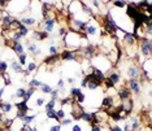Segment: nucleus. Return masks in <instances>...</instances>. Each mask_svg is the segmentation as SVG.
I'll use <instances>...</instances> for the list:
<instances>
[{"instance_id": "nucleus-13", "label": "nucleus", "mask_w": 152, "mask_h": 131, "mask_svg": "<svg viewBox=\"0 0 152 131\" xmlns=\"http://www.w3.org/2000/svg\"><path fill=\"white\" fill-rule=\"evenodd\" d=\"M12 108H13V104L9 103V101H0V110H1L4 114L11 112Z\"/></svg>"}, {"instance_id": "nucleus-46", "label": "nucleus", "mask_w": 152, "mask_h": 131, "mask_svg": "<svg viewBox=\"0 0 152 131\" xmlns=\"http://www.w3.org/2000/svg\"><path fill=\"white\" fill-rule=\"evenodd\" d=\"M111 131H124V130L118 125H113V126H111Z\"/></svg>"}, {"instance_id": "nucleus-55", "label": "nucleus", "mask_w": 152, "mask_h": 131, "mask_svg": "<svg viewBox=\"0 0 152 131\" xmlns=\"http://www.w3.org/2000/svg\"><path fill=\"white\" fill-rule=\"evenodd\" d=\"M33 131H38V129L37 127H33Z\"/></svg>"}, {"instance_id": "nucleus-18", "label": "nucleus", "mask_w": 152, "mask_h": 131, "mask_svg": "<svg viewBox=\"0 0 152 131\" xmlns=\"http://www.w3.org/2000/svg\"><path fill=\"white\" fill-rule=\"evenodd\" d=\"M11 68H12V70L14 71V73H17V74H22V73H24V70H25V69L22 68L21 65L17 63V61H14V60L11 63Z\"/></svg>"}, {"instance_id": "nucleus-58", "label": "nucleus", "mask_w": 152, "mask_h": 131, "mask_svg": "<svg viewBox=\"0 0 152 131\" xmlns=\"http://www.w3.org/2000/svg\"><path fill=\"white\" fill-rule=\"evenodd\" d=\"M5 131H13V130H12V129H7Z\"/></svg>"}, {"instance_id": "nucleus-2", "label": "nucleus", "mask_w": 152, "mask_h": 131, "mask_svg": "<svg viewBox=\"0 0 152 131\" xmlns=\"http://www.w3.org/2000/svg\"><path fill=\"white\" fill-rule=\"evenodd\" d=\"M60 60L62 61H77V53L74 50H64L60 53Z\"/></svg>"}, {"instance_id": "nucleus-45", "label": "nucleus", "mask_w": 152, "mask_h": 131, "mask_svg": "<svg viewBox=\"0 0 152 131\" xmlns=\"http://www.w3.org/2000/svg\"><path fill=\"white\" fill-rule=\"evenodd\" d=\"M61 125H54V126H49V131H61Z\"/></svg>"}, {"instance_id": "nucleus-48", "label": "nucleus", "mask_w": 152, "mask_h": 131, "mask_svg": "<svg viewBox=\"0 0 152 131\" xmlns=\"http://www.w3.org/2000/svg\"><path fill=\"white\" fill-rule=\"evenodd\" d=\"M91 131H101V126L100 125H92Z\"/></svg>"}, {"instance_id": "nucleus-20", "label": "nucleus", "mask_w": 152, "mask_h": 131, "mask_svg": "<svg viewBox=\"0 0 152 131\" xmlns=\"http://www.w3.org/2000/svg\"><path fill=\"white\" fill-rule=\"evenodd\" d=\"M46 116H47V118H48V119H56V121H57L59 123L61 122V121L57 118V116H56V110H55V109L47 110V112H46Z\"/></svg>"}, {"instance_id": "nucleus-26", "label": "nucleus", "mask_w": 152, "mask_h": 131, "mask_svg": "<svg viewBox=\"0 0 152 131\" xmlns=\"http://www.w3.org/2000/svg\"><path fill=\"white\" fill-rule=\"evenodd\" d=\"M81 92H82L81 88H78V87H72V88H70V92H69V94H70L69 96H70V97H77Z\"/></svg>"}, {"instance_id": "nucleus-40", "label": "nucleus", "mask_w": 152, "mask_h": 131, "mask_svg": "<svg viewBox=\"0 0 152 131\" xmlns=\"http://www.w3.org/2000/svg\"><path fill=\"white\" fill-rule=\"evenodd\" d=\"M48 38V34L44 32L43 30H39V37H38V40H46Z\"/></svg>"}, {"instance_id": "nucleus-1", "label": "nucleus", "mask_w": 152, "mask_h": 131, "mask_svg": "<svg viewBox=\"0 0 152 131\" xmlns=\"http://www.w3.org/2000/svg\"><path fill=\"white\" fill-rule=\"evenodd\" d=\"M152 51V43L151 38H144L140 40V55L143 57H150Z\"/></svg>"}, {"instance_id": "nucleus-52", "label": "nucleus", "mask_w": 152, "mask_h": 131, "mask_svg": "<svg viewBox=\"0 0 152 131\" xmlns=\"http://www.w3.org/2000/svg\"><path fill=\"white\" fill-rule=\"evenodd\" d=\"M41 53H42V50H41V48H37V51H35L34 53H33V56H34V57H37V56H39V55H41Z\"/></svg>"}, {"instance_id": "nucleus-15", "label": "nucleus", "mask_w": 152, "mask_h": 131, "mask_svg": "<svg viewBox=\"0 0 152 131\" xmlns=\"http://www.w3.org/2000/svg\"><path fill=\"white\" fill-rule=\"evenodd\" d=\"M92 118H94V113H90V112H82L79 113V119H83L85 122H88L91 123L92 122Z\"/></svg>"}, {"instance_id": "nucleus-32", "label": "nucleus", "mask_w": 152, "mask_h": 131, "mask_svg": "<svg viewBox=\"0 0 152 131\" xmlns=\"http://www.w3.org/2000/svg\"><path fill=\"white\" fill-rule=\"evenodd\" d=\"M48 52H49V56L59 55V47H56V45H51V47L48 48Z\"/></svg>"}, {"instance_id": "nucleus-43", "label": "nucleus", "mask_w": 152, "mask_h": 131, "mask_svg": "<svg viewBox=\"0 0 152 131\" xmlns=\"http://www.w3.org/2000/svg\"><path fill=\"white\" fill-rule=\"evenodd\" d=\"M87 83H88V77L85 74L83 78H82V81H81V87H87Z\"/></svg>"}, {"instance_id": "nucleus-39", "label": "nucleus", "mask_w": 152, "mask_h": 131, "mask_svg": "<svg viewBox=\"0 0 152 131\" xmlns=\"http://www.w3.org/2000/svg\"><path fill=\"white\" fill-rule=\"evenodd\" d=\"M85 99H86L85 94H83V92H81V94H79L77 97H75V101H77V104H79V105H81V104L85 101Z\"/></svg>"}, {"instance_id": "nucleus-27", "label": "nucleus", "mask_w": 152, "mask_h": 131, "mask_svg": "<svg viewBox=\"0 0 152 131\" xmlns=\"http://www.w3.org/2000/svg\"><path fill=\"white\" fill-rule=\"evenodd\" d=\"M112 5L116 6V8H125V6L127 5V3L126 1H124V0H116V1L112 3Z\"/></svg>"}, {"instance_id": "nucleus-12", "label": "nucleus", "mask_w": 152, "mask_h": 131, "mask_svg": "<svg viewBox=\"0 0 152 131\" xmlns=\"http://www.w3.org/2000/svg\"><path fill=\"white\" fill-rule=\"evenodd\" d=\"M35 118H37V114H30V116H29V114H26V116L24 117V118H22L21 121H22V129H25V127H28L29 125H30V123L33 122V121H34Z\"/></svg>"}, {"instance_id": "nucleus-59", "label": "nucleus", "mask_w": 152, "mask_h": 131, "mask_svg": "<svg viewBox=\"0 0 152 131\" xmlns=\"http://www.w3.org/2000/svg\"><path fill=\"white\" fill-rule=\"evenodd\" d=\"M1 75H3V74H1V73H0V78H1Z\"/></svg>"}, {"instance_id": "nucleus-36", "label": "nucleus", "mask_w": 152, "mask_h": 131, "mask_svg": "<svg viewBox=\"0 0 152 131\" xmlns=\"http://www.w3.org/2000/svg\"><path fill=\"white\" fill-rule=\"evenodd\" d=\"M49 95H51V100H54V101L60 99V96H59V90H52Z\"/></svg>"}, {"instance_id": "nucleus-37", "label": "nucleus", "mask_w": 152, "mask_h": 131, "mask_svg": "<svg viewBox=\"0 0 152 131\" xmlns=\"http://www.w3.org/2000/svg\"><path fill=\"white\" fill-rule=\"evenodd\" d=\"M72 97L70 96H68V97H64V99H60V104L61 105H68V104H70L72 105Z\"/></svg>"}, {"instance_id": "nucleus-34", "label": "nucleus", "mask_w": 152, "mask_h": 131, "mask_svg": "<svg viewBox=\"0 0 152 131\" xmlns=\"http://www.w3.org/2000/svg\"><path fill=\"white\" fill-rule=\"evenodd\" d=\"M56 116H57V118L59 119H64L65 118V116H67V114H65V110H64V108H61V109H59V110H56Z\"/></svg>"}, {"instance_id": "nucleus-11", "label": "nucleus", "mask_w": 152, "mask_h": 131, "mask_svg": "<svg viewBox=\"0 0 152 131\" xmlns=\"http://www.w3.org/2000/svg\"><path fill=\"white\" fill-rule=\"evenodd\" d=\"M114 105V97L113 96H105L103 101H101V107L105 108V109H111Z\"/></svg>"}, {"instance_id": "nucleus-22", "label": "nucleus", "mask_w": 152, "mask_h": 131, "mask_svg": "<svg viewBox=\"0 0 152 131\" xmlns=\"http://www.w3.org/2000/svg\"><path fill=\"white\" fill-rule=\"evenodd\" d=\"M101 86H103V84L99 83V82H95V81L88 79V83H87V88H88V90H96V88L101 87Z\"/></svg>"}, {"instance_id": "nucleus-42", "label": "nucleus", "mask_w": 152, "mask_h": 131, "mask_svg": "<svg viewBox=\"0 0 152 131\" xmlns=\"http://www.w3.org/2000/svg\"><path fill=\"white\" fill-rule=\"evenodd\" d=\"M103 84L105 86V88H114V86H113V83L108 79V78H105V79L103 81Z\"/></svg>"}, {"instance_id": "nucleus-29", "label": "nucleus", "mask_w": 152, "mask_h": 131, "mask_svg": "<svg viewBox=\"0 0 152 131\" xmlns=\"http://www.w3.org/2000/svg\"><path fill=\"white\" fill-rule=\"evenodd\" d=\"M17 57H18V61H17V63L21 65V66L26 65V58H28V55H26V53H22V55H20V56H17Z\"/></svg>"}, {"instance_id": "nucleus-16", "label": "nucleus", "mask_w": 152, "mask_h": 131, "mask_svg": "<svg viewBox=\"0 0 152 131\" xmlns=\"http://www.w3.org/2000/svg\"><path fill=\"white\" fill-rule=\"evenodd\" d=\"M96 31H98L96 26H95V25H91V24H88V26L86 27V30H85L83 34L86 35V37H94V35L96 34Z\"/></svg>"}, {"instance_id": "nucleus-10", "label": "nucleus", "mask_w": 152, "mask_h": 131, "mask_svg": "<svg viewBox=\"0 0 152 131\" xmlns=\"http://www.w3.org/2000/svg\"><path fill=\"white\" fill-rule=\"evenodd\" d=\"M12 50L13 52H14L17 56H20V55L25 53V50H24V44L21 43V42H13V45H12Z\"/></svg>"}, {"instance_id": "nucleus-56", "label": "nucleus", "mask_w": 152, "mask_h": 131, "mask_svg": "<svg viewBox=\"0 0 152 131\" xmlns=\"http://www.w3.org/2000/svg\"><path fill=\"white\" fill-rule=\"evenodd\" d=\"M1 35H3V30H0V38H1Z\"/></svg>"}, {"instance_id": "nucleus-57", "label": "nucleus", "mask_w": 152, "mask_h": 131, "mask_svg": "<svg viewBox=\"0 0 152 131\" xmlns=\"http://www.w3.org/2000/svg\"><path fill=\"white\" fill-rule=\"evenodd\" d=\"M0 131H5V130H4V129H3V127H1V126H0Z\"/></svg>"}, {"instance_id": "nucleus-21", "label": "nucleus", "mask_w": 152, "mask_h": 131, "mask_svg": "<svg viewBox=\"0 0 152 131\" xmlns=\"http://www.w3.org/2000/svg\"><path fill=\"white\" fill-rule=\"evenodd\" d=\"M18 32L25 38V37H28V35H29V32H30V29H29L28 26H25V25L21 24V25H20V27H18Z\"/></svg>"}, {"instance_id": "nucleus-8", "label": "nucleus", "mask_w": 152, "mask_h": 131, "mask_svg": "<svg viewBox=\"0 0 152 131\" xmlns=\"http://www.w3.org/2000/svg\"><path fill=\"white\" fill-rule=\"evenodd\" d=\"M127 77L130 79H137L139 77V69H138L137 65H130L127 68Z\"/></svg>"}, {"instance_id": "nucleus-44", "label": "nucleus", "mask_w": 152, "mask_h": 131, "mask_svg": "<svg viewBox=\"0 0 152 131\" xmlns=\"http://www.w3.org/2000/svg\"><path fill=\"white\" fill-rule=\"evenodd\" d=\"M64 87H65V82L60 78V79L57 81V90H64Z\"/></svg>"}, {"instance_id": "nucleus-14", "label": "nucleus", "mask_w": 152, "mask_h": 131, "mask_svg": "<svg viewBox=\"0 0 152 131\" xmlns=\"http://www.w3.org/2000/svg\"><path fill=\"white\" fill-rule=\"evenodd\" d=\"M57 61H60V53L59 55H55V56H48L44 58V61H43V64L46 65H54L56 64Z\"/></svg>"}, {"instance_id": "nucleus-7", "label": "nucleus", "mask_w": 152, "mask_h": 131, "mask_svg": "<svg viewBox=\"0 0 152 131\" xmlns=\"http://www.w3.org/2000/svg\"><path fill=\"white\" fill-rule=\"evenodd\" d=\"M108 79H109L112 83H113V86L116 87L121 82V73L117 70H112L109 73V75H108Z\"/></svg>"}, {"instance_id": "nucleus-41", "label": "nucleus", "mask_w": 152, "mask_h": 131, "mask_svg": "<svg viewBox=\"0 0 152 131\" xmlns=\"http://www.w3.org/2000/svg\"><path fill=\"white\" fill-rule=\"evenodd\" d=\"M72 122H73L72 118H64V119H61L60 125L61 126H69V125H72Z\"/></svg>"}, {"instance_id": "nucleus-23", "label": "nucleus", "mask_w": 152, "mask_h": 131, "mask_svg": "<svg viewBox=\"0 0 152 131\" xmlns=\"http://www.w3.org/2000/svg\"><path fill=\"white\" fill-rule=\"evenodd\" d=\"M35 91H37V88H34V87H29L28 90H26V94H25V99L24 100H26L28 101L30 97L33 96V95L35 94Z\"/></svg>"}, {"instance_id": "nucleus-28", "label": "nucleus", "mask_w": 152, "mask_h": 131, "mask_svg": "<svg viewBox=\"0 0 152 131\" xmlns=\"http://www.w3.org/2000/svg\"><path fill=\"white\" fill-rule=\"evenodd\" d=\"M25 94H26V90L21 87V88H17V91H16V95H14V96H16V97H20V99L24 100V99H25Z\"/></svg>"}, {"instance_id": "nucleus-6", "label": "nucleus", "mask_w": 152, "mask_h": 131, "mask_svg": "<svg viewBox=\"0 0 152 131\" xmlns=\"http://www.w3.org/2000/svg\"><path fill=\"white\" fill-rule=\"evenodd\" d=\"M117 97H118V99H121L122 101L130 99V97H131V91L129 90L127 87H121L120 90L117 91Z\"/></svg>"}, {"instance_id": "nucleus-49", "label": "nucleus", "mask_w": 152, "mask_h": 131, "mask_svg": "<svg viewBox=\"0 0 152 131\" xmlns=\"http://www.w3.org/2000/svg\"><path fill=\"white\" fill-rule=\"evenodd\" d=\"M67 83H68V84H70V86H74L75 79H74V78H70V77H69L68 79H67Z\"/></svg>"}, {"instance_id": "nucleus-5", "label": "nucleus", "mask_w": 152, "mask_h": 131, "mask_svg": "<svg viewBox=\"0 0 152 131\" xmlns=\"http://www.w3.org/2000/svg\"><path fill=\"white\" fill-rule=\"evenodd\" d=\"M122 42H124L127 47H134V45H137L138 40H137V38L131 34V32H126V34H124V39H122Z\"/></svg>"}, {"instance_id": "nucleus-31", "label": "nucleus", "mask_w": 152, "mask_h": 131, "mask_svg": "<svg viewBox=\"0 0 152 131\" xmlns=\"http://www.w3.org/2000/svg\"><path fill=\"white\" fill-rule=\"evenodd\" d=\"M1 78L4 79V84H5V86H11V84H12V79H11V77L8 75V73H4L1 75Z\"/></svg>"}, {"instance_id": "nucleus-17", "label": "nucleus", "mask_w": 152, "mask_h": 131, "mask_svg": "<svg viewBox=\"0 0 152 131\" xmlns=\"http://www.w3.org/2000/svg\"><path fill=\"white\" fill-rule=\"evenodd\" d=\"M20 21H21V24H22V25L28 26V27L37 25V19H35L34 17H24L22 19H20Z\"/></svg>"}, {"instance_id": "nucleus-4", "label": "nucleus", "mask_w": 152, "mask_h": 131, "mask_svg": "<svg viewBox=\"0 0 152 131\" xmlns=\"http://www.w3.org/2000/svg\"><path fill=\"white\" fill-rule=\"evenodd\" d=\"M127 88L131 91V92H134L135 95H139L140 94V83L137 79H129Z\"/></svg>"}, {"instance_id": "nucleus-51", "label": "nucleus", "mask_w": 152, "mask_h": 131, "mask_svg": "<svg viewBox=\"0 0 152 131\" xmlns=\"http://www.w3.org/2000/svg\"><path fill=\"white\" fill-rule=\"evenodd\" d=\"M124 131H131V127H130V122H126V123H125Z\"/></svg>"}, {"instance_id": "nucleus-50", "label": "nucleus", "mask_w": 152, "mask_h": 131, "mask_svg": "<svg viewBox=\"0 0 152 131\" xmlns=\"http://www.w3.org/2000/svg\"><path fill=\"white\" fill-rule=\"evenodd\" d=\"M72 131H82V127L79 125H73V127H72Z\"/></svg>"}, {"instance_id": "nucleus-54", "label": "nucleus", "mask_w": 152, "mask_h": 131, "mask_svg": "<svg viewBox=\"0 0 152 131\" xmlns=\"http://www.w3.org/2000/svg\"><path fill=\"white\" fill-rule=\"evenodd\" d=\"M4 91H5V88H4V87L0 88V101H1V97H3V94H4Z\"/></svg>"}, {"instance_id": "nucleus-35", "label": "nucleus", "mask_w": 152, "mask_h": 131, "mask_svg": "<svg viewBox=\"0 0 152 131\" xmlns=\"http://www.w3.org/2000/svg\"><path fill=\"white\" fill-rule=\"evenodd\" d=\"M28 73H30L31 74V71H34V70H37V64L35 63H29V65H28V68L25 69Z\"/></svg>"}, {"instance_id": "nucleus-9", "label": "nucleus", "mask_w": 152, "mask_h": 131, "mask_svg": "<svg viewBox=\"0 0 152 131\" xmlns=\"http://www.w3.org/2000/svg\"><path fill=\"white\" fill-rule=\"evenodd\" d=\"M13 107H14L18 112H26V113H28L29 110H30V108H29L28 101H26V100H22V101H18V103L13 104Z\"/></svg>"}, {"instance_id": "nucleus-47", "label": "nucleus", "mask_w": 152, "mask_h": 131, "mask_svg": "<svg viewBox=\"0 0 152 131\" xmlns=\"http://www.w3.org/2000/svg\"><path fill=\"white\" fill-rule=\"evenodd\" d=\"M42 105H44V99L39 97V99H37V107H42Z\"/></svg>"}, {"instance_id": "nucleus-38", "label": "nucleus", "mask_w": 152, "mask_h": 131, "mask_svg": "<svg viewBox=\"0 0 152 131\" xmlns=\"http://www.w3.org/2000/svg\"><path fill=\"white\" fill-rule=\"evenodd\" d=\"M67 32H68V29L65 27V26H61V27H59V30H57V35L59 37H65Z\"/></svg>"}, {"instance_id": "nucleus-33", "label": "nucleus", "mask_w": 152, "mask_h": 131, "mask_svg": "<svg viewBox=\"0 0 152 131\" xmlns=\"http://www.w3.org/2000/svg\"><path fill=\"white\" fill-rule=\"evenodd\" d=\"M55 105H56V101H54V100H49L47 104H44L46 112H47V110H51V109H55Z\"/></svg>"}, {"instance_id": "nucleus-3", "label": "nucleus", "mask_w": 152, "mask_h": 131, "mask_svg": "<svg viewBox=\"0 0 152 131\" xmlns=\"http://www.w3.org/2000/svg\"><path fill=\"white\" fill-rule=\"evenodd\" d=\"M57 22V19H51V18H46L44 21H43V26H44V32H47L48 35H51L52 32H54V26L55 24Z\"/></svg>"}, {"instance_id": "nucleus-19", "label": "nucleus", "mask_w": 152, "mask_h": 131, "mask_svg": "<svg viewBox=\"0 0 152 131\" xmlns=\"http://www.w3.org/2000/svg\"><path fill=\"white\" fill-rule=\"evenodd\" d=\"M26 47H28V50H29V52H30V53L33 55V53H34V52L35 51H37V44H35L34 43V42H31V40H29V39H28V40H26Z\"/></svg>"}, {"instance_id": "nucleus-24", "label": "nucleus", "mask_w": 152, "mask_h": 131, "mask_svg": "<svg viewBox=\"0 0 152 131\" xmlns=\"http://www.w3.org/2000/svg\"><path fill=\"white\" fill-rule=\"evenodd\" d=\"M29 87H34V88H39L42 86V82L41 81H38V79H35V78H33L31 81H29Z\"/></svg>"}, {"instance_id": "nucleus-30", "label": "nucleus", "mask_w": 152, "mask_h": 131, "mask_svg": "<svg viewBox=\"0 0 152 131\" xmlns=\"http://www.w3.org/2000/svg\"><path fill=\"white\" fill-rule=\"evenodd\" d=\"M7 70H8V64H7V61L0 60V73L4 74V73H7Z\"/></svg>"}, {"instance_id": "nucleus-25", "label": "nucleus", "mask_w": 152, "mask_h": 131, "mask_svg": "<svg viewBox=\"0 0 152 131\" xmlns=\"http://www.w3.org/2000/svg\"><path fill=\"white\" fill-rule=\"evenodd\" d=\"M41 90H42V92H43V94H48V95H49V94H51V91L54 90V88L49 86V84H47V83H42Z\"/></svg>"}, {"instance_id": "nucleus-53", "label": "nucleus", "mask_w": 152, "mask_h": 131, "mask_svg": "<svg viewBox=\"0 0 152 131\" xmlns=\"http://www.w3.org/2000/svg\"><path fill=\"white\" fill-rule=\"evenodd\" d=\"M92 5H94L95 8H99V6H100V3L96 1V0H94V1H92Z\"/></svg>"}]
</instances>
